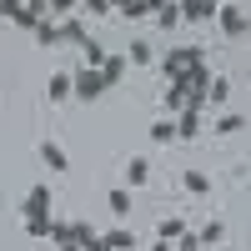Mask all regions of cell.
Wrapping results in <instances>:
<instances>
[{
    "label": "cell",
    "mask_w": 251,
    "mask_h": 251,
    "mask_svg": "<svg viewBox=\"0 0 251 251\" xmlns=\"http://www.w3.org/2000/svg\"><path fill=\"white\" fill-rule=\"evenodd\" d=\"M75 96H80V100H96V96H106V75H100L96 66L75 71Z\"/></svg>",
    "instance_id": "cell-1"
},
{
    "label": "cell",
    "mask_w": 251,
    "mask_h": 251,
    "mask_svg": "<svg viewBox=\"0 0 251 251\" xmlns=\"http://www.w3.org/2000/svg\"><path fill=\"white\" fill-rule=\"evenodd\" d=\"M216 20H221V30L231 35V40H241V35L251 30V20H246V10H241V5H221V10H216Z\"/></svg>",
    "instance_id": "cell-2"
},
{
    "label": "cell",
    "mask_w": 251,
    "mask_h": 251,
    "mask_svg": "<svg viewBox=\"0 0 251 251\" xmlns=\"http://www.w3.org/2000/svg\"><path fill=\"white\" fill-rule=\"evenodd\" d=\"M50 206H55L50 186H30V196H25V221H30V216H50Z\"/></svg>",
    "instance_id": "cell-3"
},
{
    "label": "cell",
    "mask_w": 251,
    "mask_h": 251,
    "mask_svg": "<svg viewBox=\"0 0 251 251\" xmlns=\"http://www.w3.org/2000/svg\"><path fill=\"white\" fill-rule=\"evenodd\" d=\"M50 241H55V251H80L75 221H50Z\"/></svg>",
    "instance_id": "cell-4"
},
{
    "label": "cell",
    "mask_w": 251,
    "mask_h": 251,
    "mask_svg": "<svg viewBox=\"0 0 251 251\" xmlns=\"http://www.w3.org/2000/svg\"><path fill=\"white\" fill-rule=\"evenodd\" d=\"M201 111H206V106H191V100H186V111H181V121H176V136H186V141L201 136Z\"/></svg>",
    "instance_id": "cell-5"
},
{
    "label": "cell",
    "mask_w": 251,
    "mask_h": 251,
    "mask_svg": "<svg viewBox=\"0 0 251 251\" xmlns=\"http://www.w3.org/2000/svg\"><path fill=\"white\" fill-rule=\"evenodd\" d=\"M46 96H50V100H71V96H75V75H66V71H55V75L46 80Z\"/></svg>",
    "instance_id": "cell-6"
},
{
    "label": "cell",
    "mask_w": 251,
    "mask_h": 251,
    "mask_svg": "<svg viewBox=\"0 0 251 251\" xmlns=\"http://www.w3.org/2000/svg\"><path fill=\"white\" fill-rule=\"evenodd\" d=\"M40 161H46L50 171H71V161H66V151H60V141H40Z\"/></svg>",
    "instance_id": "cell-7"
},
{
    "label": "cell",
    "mask_w": 251,
    "mask_h": 251,
    "mask_svg": "<svg viewBox=\"0 0 251 251\" xmlns=\"http://www.w3.org/2000/svg\"><path fill=\"white\" fill-rule=\"evenodd\" d=\"M221 5L216 0H181V20H206V15H216Z\"/></svg>",
    "instance_id": "cell-8"
},
{
    "label": "cell",
    "mask_w": 251,
    "mask_h": 251,
    "mask_svg": "<svg viewBox=\"0 0 251 251\" xmlns=\"http://www.w3.org/2000/svg\"><path fill=\"white\" fill-rule=\"evenodd\" d=\"M126 181H131V186H146V181H151V161H146V156H131V161H126Z\"/></svg>",
    "instance_id": "cell-9"
},
{
    "label": "cell",
    "mask_w": 251,
    "mask_h": 251,
    "mask_svg": "<svg viewBox=\"0 0 251 251\" xmlns=\"http://www.w3.org/2000/svg\"><path fill=\"white\" fill-rule=\"evenodd\" d=\"M181 181H186V191H191V196H206V191H211V176H206V171H196V166H191V171H186Z\"/></svg>",
    "instance_id": "cell-10"
},
{
    "label": "cell",
    "mask_w": 251,
    "mask_h": 251,
    "mask_svg": "<svg viewBox=\"0 0 251 251\" xmlns=\"http://www.w3.org/2000/svg\"><path fill=\"white\" fill-rule=\"evenodd\" d=\"M106 206H111L116 216H131V206H136V201H131V191H126V186H116V191L106 196Z\"/></svg>",
    "instance_id": "cell-11"
},
{
    "label": "cell",
    "mask_w": 251,
    "mask_h": 251,
    "mask_svg": "<svg viewBox=\"0 0 251 251\" xmlns=\"http://www.w3.org/2000/svg\"><path fill=\"white\" fill-rule=\"evenodd\" d=\"M100 241H106V251H136V236L131 231H106Z\"/></svg>",
    "instance_id": "cell-12"
},
{
    "label": "cell",
    "mask_w": 251,
    "mask_h": 251,
    "mask_svg": "<svg viewBox=\"0 0 251 251\" xmlns=\"http://www.w3.org/2000/svg\"><path fill=\"white\" fill-rule=\"evenodd\" d=\"M60 40H71V46H86V25H80V20H66V25H60Z\"/></svg>",
    "instance_id": "cell-13"
},
{
    "label": "cell",
    "mask_w": 251,
    "mask_h": 251,
    "mask_svg": "<svg viewBox=\"0 0 251 251\" xmlns=\"http://www.w3.org/2000/svg\"><path fill=\"white\" fill-rule=\"evenodd\" d=\"M35 46H60V25L40 20V25H35Z\"/></svg>",
    "instance_id": "cell-14"
},
{
    "label": "cell",
    "mask_w": 251,
    "mask_h": 251,
    "mask_svg": "<svg viewBox=\"0 0 251 251\" xmlns=\"http://www.w3.org/2000/svg\"><path fill=\"white\" fill-rule=\"evenodd\" d=\"M25 236H30V241H46V236H50V216H30V221H25Z\"/></svg>",
    "instance_id": "cell-15"
},
{
    "label": "cell",
    "mask_w": 251,
    "mask_h": 251,
    "mask_svg": "<svg viewBox=\"0 0 251 251\" xmlns=\"http://www.w3.org/2000/svg\"><path fill=\"white\" fill-rule=\"evenodd\" d=\"M181 236H186L181 216H161V241H181Z\"/></svg>",
    "instance_id": "cell-16"
},
{
    "label": "cell",
    "mask_w": 251,
    "mask_h": 251,
    "mask_svg": "<svg viewBox=\"0 0 251 251\" xmlns=\"http://www.w3.org/2000/svg\"><path fill=\"white\" fill-rule=\"evenodd\" d=\"M100 75H106V86H116V80L126 75V60H121V55H106V66H100Z\"/></svg>",
    "instance_id": "cell-17"
},
{
    "label": "cell",
    "mask_w": 251,
    "mask_h": 251,
    "mask_svg": "<svg viewBox=\"0 0 251 251\" xmlns=\"http://www.w3.org/2000/svg\"><path fill=\"white\" fill-rule=\"evenodd\" d=\"M156 20H161V25H166V30H171V25H176V20H181V0H166V5L156 10Z\"/></svg>",
    "instance_id": "cell-18"
},
{
    "label": "cell",
    "mask_w": 251,
    "mask_h": 251,
    "mask_svg": "<svg viewBox=\"0 0 251 251\" xmlns=\"http://www.w3.org/2000/svg\"><path fill=\"white\" fill-rule=\"evenodd\" d=\"M131 60H136V66H151V60H156L151 40H131Z\"/></svg>",
    "instance_id": "cell-19"
},
{
    "label": "cell",
    "mask_w": 251,
    "mask_h": 251,
    "mask_svg": "<svg viewBox=\"0 0 251 251\" xmlns=\"http://www.w3.org/2000/svg\"><path fill=\"white\" fill-rule=\"evenodd\" d=\"M10 20H15V25H20V30H35V25H40V20H46V15H40V10H30V5H25V10H20V15H10Z\"/></svg>",
    "instance_id": "cell-20"
},
{
    "label": "cell",
    "mask_w": 251,
    "mask_h": 251,
    "mask_svg": "<svg viewBox=\"0 0 251 251\" xmlns=\"http://www.w3.org/2000/svg\"><path fill=\"white\" fill-rule=\"evenodd\" d=\"M206 96H211V100H216V106H221V100H226V96H231V80H221V75H211V86H206Z\"/></svg>",
    "instance_id": "cell-21"
},
{
    "label": "cell",
    "mask_w": 251,
    "mask_h": 251,
    "mask_svg": "<svg viewBox=\"0 0 251 251\" xmlns=\"http://www.w3.org/2000/svg\"><path fill=\"white\" fill-rule=\"evenodd\" d=\"M236 131H246L241 116H221V121H216V136H236Z\"/></svg>",
    "instance_id": "cell-22"
},
{
    "label": "cell",
    "mask_w": 251,
    "mask_h": 251,
    "mask_svg": "<svg viewBox=\"0 0 251 251\" xmlns=\"http://www.w3.org/2000/svg\"><path fill=\"white\" fill-rule=\"evenodd\" d=\"M151 141H161V146L176 141V121H156V126H151Z\"/></svg>",
    "instance_id": "cell-23"
},
{
    "label": "cell",
    "mask_w": 251,
    "mask_h": 251,
    "mask_svg": "<svg viewBox=\"0 0 251 251\" xmlns=\"http://www.w3.org/2000/svg\"><path fill=\"white\" fill-rule=\"evenodd\" d=\"M80 50H86V60H91V66L100 71V66H106V50H100V40H86V46H80Z\"/></svg>",
    "instance_id": "cell-24"
},
{
    "label": "cell",
    "mask_w": 251,
    "mask_h": 251,
    "mask_svg": "<svg viewBox=\"0 0 251 251\" xmlns=\"http://www.w3.org/2000/svg\"><path fill=\"white\" fill-rule=\"evenodd\" d=\"M221 236H226L221 221H206V226H201V246H211V241H221Z\"/></svg>",
    "instance_id": "cell-25"
},
{
    "label": "cell",
    "mask_w": 251,
    "mask_h": 251,
    "mask_svg": "<svg viewBox=\"0 0 251 251\" xmlns=\"http://www.w3.org/2000/svg\"><path fill=\"white\" fill-rule=\"evenodd\" d=\"M166 111H186V91L181 86H166Z\"/></svg>",
    "instance_id": "cell-26"
},
{
    "label": "cell",
    "mask_w": 251,
    "mask_h": 251,
    "mask_svg": "<svg viewBox=\"0 0 251 251\" xmlns=\"http://www.w3.org/2000/svg\"><path fill=\"white\" fill-rule=\"evenodd\" d=\"M121 15H126V20H141V15H151V0H131V5H126Z\"/></svg>",
    "instance_id": "cell-27"
},
{
    "label": "cell",
    "mask_w": 251,
    "mask_h": 251,
    "mask_svg": "<svg viewBox=\"0 0 251 251\" xmlns=\"http://www.w3.org/2000/svg\"><path fill=\"white\" fill-rule=\"evenodd\" d=\"M181 55H186V66H206V50H201V46H186Z\"/></svg>",
    "instance_id": "cell-28"
},
{
    "label": "cell",
    "mask_w": 251,
    "mask_h": 251,
    "mask_svg": "<svg viewBox=\"0 0 251 251\" xmlns=\"http://www.w3.org/2000/svg\"><path fill=\"white\" fill-rule=\"evenodd\" d=\"M86 10L91 15H111V0H86Z\"/></svg>",
    "instance_id": "cell-29"
},
{
    "label": "cell",
    "mask_w": 251,
    "mask_h": 251,
    "mask_svg": "<svg viewBox=\"0 0 251 251\" xmlns=\"http://www.w3.org/2000/svg\"><path fill=\"white\" fill-rule=\"evenodd\" d=\"M0 10H5V15H20V10H25V0H0Z\"/></svg>",
    "instance_id": "cell-30"
},
{
    "label": "cell",
    "mask_w": 251,
    "mask_h": 251,
    "mask_svg": "<svg viewBox=\"0 0 251 251\" xmlns=\"http://www.w3.org/2000/svg\"><path fill=\"white\" fill-rule=\"evenodd\" d=\"M176 251H201V236H181V246Z\"/></svg>",
    "instance_id": "cell-31"
},
{
    "label": "cell",
    "mask_w": 251,
    "mask_h": 251,
    "mask_svg": "<svg viewBox=\"0 0 251 251\" xmlns=\"http://www.w3.org/2000/svg\"><path fill=\"white\" fill-rule=\"evenodd\" d=\"M50 10H60V15H66V10H75V0H50Z\"/></svg>",
    "instance_id": "cell-32"
},
{
    "label": "cell",
    "mask_w": 251,
    "mask_h": 251,
    "mask_svg": "<svg viewBox=\"0 0 251 251\" xmlns=\"http://www.w3.org/2000/svg\"><path fill=\"white\" fill-rule=\"evenodd\" d=\"M80 251H106V241H100V236H91V241L80 246Z\"/></svg>",
    "instance_id": "cell-33"
},
{
    "label": "cell",
    "mask_w": 251,
    "mask_h": 251,
    "mask_svg": "<svg viewBox=\"0 0 251 251\" xmlns=\"http://www.w3.org/2000/svg\"><path fill=\"white\" fill-rule=\"evenodd\" d=\"M151 251H171V246H166V241H161V246H151Z\"/></svg>",
    "instance_id": "cell-34"
},
{
    "label": "cell",
    "mask_w": 251,
    "mask_h": 251,
    "mask_svg": "<svg viewBox=\"0 0 251 251\" xmlns=\"http://www.w3.org/2000/svg\"><path fill=\"white\" fill-rule=\"evenodd\" d=\"M216 5H221V0H216Z\"/></svg>",
    "instance_id": "cell-35"
}]
</instances>
